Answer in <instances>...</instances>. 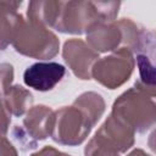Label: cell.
Instances as JSON below:
<instances>
[{"label":"cell","instance_id":"16","mask_svg":"<svg viewBox=\"0 0 156 156\" xmlns=\"http://www.w3.org/2000/svg\"><path fill=\"white\" fill-rule=\"evenodd\" d=\"M13 80V67L10 63H0V96L10 89Z\"/></svg>","mask_w":156,"mask_h":156},{"label":"cell","instance_id":"20","mask_svg":"<svg viewBox=\"0 0 156 156\" xmlns=\"http://www.w3.org/2000/svg\"><path fill=\"white\" fill-rule=\"evenodd\" d=\"M127 156H151V155H149V154H146L144 150H141V149H134L133 151H130Z\"/></svg>","mask_w":156,"mask_h":156},{"label":"cell","instance_id":"1","mask_svg":"<svg viewBox=\"0 0 156 156\" xmlns=\"http://www.w3.org/2000/svg\"><path fill=\"white\" fill-rule=\"evenodd\" d=\"M104 98L95 91L80 94L71 106L54 111L51 138L61 145L82 144L105 112Z\"/></svg>","mask_w":156,"mask_h":156},{"label":"cell","instance_id":"2","mask_svg":"<svg viewBox=\"0 0 156 156\" xmlns=\"http://www.w3.org/2000/svg\"><path fill=\"white\" fill-rule=\"evenodd\" d=\"M119 1H62L54 29L83 34L99 22H112L118 15Z\"/></svg>","mask_w":156,"mask_h":156},{"label":"cell","instance_id":"8","mask_svg":"<svg viewBox=\"0 0 156 156\" xmlns=\"http://www.w3.org/2000/svg\"><path fill=\"white\" fill-rule=\"evenodd\" d=\"M134 135L135 132L126 122L111 112L101 127L96 130L94 138L118 154H123L134 145Z\"/></svg>","mask_w":156,"mask_h":156},{"label":"cell","instance_id":"12","mask_svg":"<svg viewBox=\"0 0 156 156\" xmlns=\"http://www.w3.org/2000/svg\"><path fill=\"white\" fill-rule=\"evenodd\" d=\"M22 1H0V50H5L12 43L16 30L24 20L16 10Z\"/></svg>","mask_w":156,"mask_h":156},{"label":"cell","instance_id":"13","mask_svg":"<svg viewBox=\"0 0 156 156\" xmlns=\"http://www.w3.org/2000/svg\"><path fill=\"white\" fill-rule=\"evenodd\" d=\"M62 1H30L27 10L28 21L54 28L60 15Z\"/></svg>","mask_w":156,"mask_h":156},{"label":"cell","instance_id":"11","mask_svg":"<svg viewBox=\"0 0 156 156\" xmlns=\"http://www.w3.org/2000/svg\"><path fill=\"white\" fill-rule=\"evenodd\" d=\"M155 35L150 30L143 46L136 52V63L139 68V79L134 87L145 91L150 96L155 98V65H154V43Z\"/></svg>","mask_w":156,"mask_h":156},{"label":"cell","instance_id":"7","mask_svg":"<svg viewBox=\"0 0 156 156\" xmlns=\"http://www.w3.org/2000/svg\"><path fill=\"white\" fill-rule=\"evenodd\" d=\"M62 57L76 77L87 80L91 78V68L99 58V54L95 52L84 40L72 38L65 41Z\"/></svg>","mask_w":156,"mask_h":156},{"label":"cell","instance_id":"19","mask_svg":"<svg viewBox=\"0 0 156 156\" xmlns=\"http://www.w3.org/2000/svg\"><path fill=\"white\" fill-rule=\"evenodd\" d=\"M30 156H71L66 152H62V151H58L57 149L52 147V146H44L41 150L32 154Z\"/></svg>","mask_w":156,"mask_h":156},{"label":"cell","instance_id":"5","mask_svg":"<svg viewBox=\"0 0 156 156\" xmlns=\"http://www.w3.org/2000/svg\"><path fill=\"white\" fill-rule=\"evenodd\" d=\"M135 66L133 52L126 48H119L112 54L98 58L91 68V77L108 89L123 85L132 76Z\"/></svg>","mask_w":156,"mask_h":156},{"label":"cell","instance_id":"17","mask_svg":"<svg viewBox=\"0 0 156 156\" xmlns=\"http://www.w3.org/2000/svg\"><path fill=\"white\" fill-rule=\"evenodd\" d=\"M11 123V113L5 106L4 99L0 96V136H5L9 132V127Z\"/></svg>","mask_w":156,"mask_h":156},{"label":"cell","instance_id":"3","mask_svg":"<svg viewBox=\"0 0 156 156\" xmlns=\"http://www.w3.org/2000/svg\"><path fill=\"white\" fill-rule=\"evenodd\" d=\"M111 112L138 133L147 132L156 121L154 98L136 87H132L119 95L115 100Z\"/></svg>","mask_w":156,"mask_h":156},{"label":"cell","instance_id":"6","mask_svg":"<svg viewBox=\"0 0 156 156\" xmlns=\"http://www.w3.org/2000/svg\"><path fill=\"white\" fill-rule=\"evenodd\" d=\"M54 124V111L45 105L32 106L23 119V128L16 126L13 134L18 141L28 149L35 147L38 140H45L51 135Z\"/></svg>","mask_w":156,"mask_h":156},{"label":"cell","instance_id":"15","mask_svg":"<svg viewBox=\"0 0 156 156\" xmlns=\"http://www.w3.org/2000/svg\"><path fill=\"white\" fill-rule=\"evenodd\" d=\"M84 155L85 156H119L117 151L113 149L108 147L107 145L98 141L94 136L89 140L84 149Z\"/></svg>","mask_w":156,"mask_h":156},{"label":"cell","instance_id":"14","mask_svg":"<svg viewBox=\"0 0 156 156\" xmlns=\"http://www.w3.org/2000/svg\"><path fill=\"white\" fill-rule=\"evenodd\" d=\"M2 99L9 112L17 117L26 113L32 107L34 100L32 93L21 85H11Z\"/></svg>","mask_w":156,"mask_h":156},{"label":"cell","instance_id":"9","mask_svg":"<svg viewBox=\"0 0 156 156\" xmlns=\"http://www.w3.org/2000/svg\"><path fill=\"white\" fill-rule=\"evenodd\" d=\"M88 45L95 52L115 51L122 48L123 32L118 21L99 22L90 27L87 32Z\"/></svg>","mask_w":156,"mask_h":156},{"label":"cell","instance_id":"18","mask_svg":"<svg viewBox=\"0 0 156 156\" xmlns=\"http://www.w3.org/2000/svg\"><path fill=\"white\" fill-rule=\"evenodd\" d=\"M0 156H18L16 147L5 136H0Z\"/></svg>","mask_w":156,"mask_h":156},{"label":"cell","instance_id":"4","mask_svg":"<svg viewBox=\"0 0 156 156\" xmlns=\"http://www.w3.org/2000/svg\"><path fill=\"white\" fill-rule=\"evenodd\" d=\"M12 45L21 55L38 60H48L58 54L60 40L48 27L23 20L16 30Z\"/></svg>","mask_w":156,"mask_h":156},{"label":"cell","instance_id":"10","mask_svg":"<svg viewBox=\"0 0 156 156\" xmlns=\"http://www.w3.org/2000/svg\"><path fill=\"white\" fill-rule=\"evenodd\" d=\"M66 73L65 66L57 62H37L23 73L26 85L38 91H48L61 82Z\"/></svg>","mask_w":156,"mask_h":156}]
</instances>
